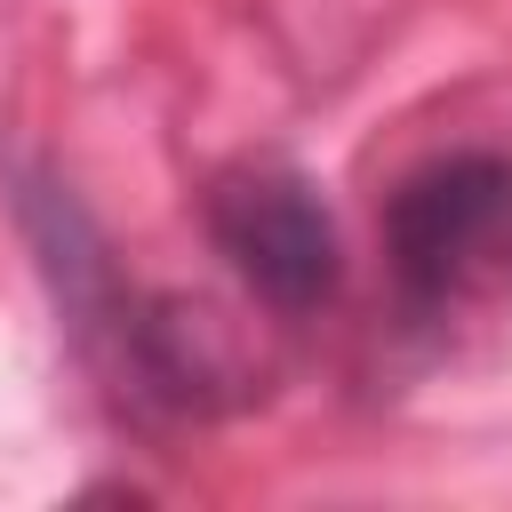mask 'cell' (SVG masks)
Here are the masks:
<instances>
[{"label":"cell","mask_w":512,"mask_h":512,"mask_svg":"<svg viewBox=\"0 0 512 512\" xmlns=\"http://www.w3.org/2000/svg\"><path fill=\"white\" fill-rule=\"evenodd\" d=\"M384 264L424 320L512 296V152H440L400 176L384 200Z\"/></svg>","instance_id":"obj_1"},{"label":"cell","mask_w":512,"mask_h":512,"mask_svg":"<svg viewBox=\"0 0 512 512\" xmlns=\"http://www.w3.org/2000/svg\"><path fill=\"white\" fill-rule=\"evenodd\" d=\"M208 240L216 256L240 272V288L264 312H320L344 280V240L328 200L312 192L304 168L288 160H240L208 184Z\"/></svg>","instance_id":"obj_2"},{"label":"cell","mask_w":512,"mask_h":512,"mask_svg":"<svg viewBox=\"0 0 512 512\" xmlns=\"http://www.w3.org/2000/svg\"><path fill=\"white\" fill-rule=\"evenodd\" d=\"M128 352H136L144 392H160L176 408H216L240 384V352H232L224 312L216 304H192V296L144 304V320H128Z\"/></svg>","instance_id":"obj_3"}]
</instances>
